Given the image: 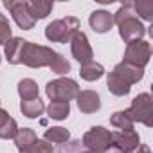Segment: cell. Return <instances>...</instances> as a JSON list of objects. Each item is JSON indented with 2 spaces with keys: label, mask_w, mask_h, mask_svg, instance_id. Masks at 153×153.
<instances>
[{
  "label": "cell",
  "mask_w": 153,
  "mask_h": 153,
  "mask_svg": "<svg viewBox=\"0 0 153 153\" xmlns=\"http://www.w3.org/2000/svg\"><path fill=\"white\" fill-rule=\"evenodd\" d=\"M114 24L119 27V36L126 43L142 40L144 34H146L144 24L139 20V16L133 11V2L121 4V7L117 9V13H114Z\"/></svg>",
  "instance_id": "6da1fadb"
},
{
  "label": "cell",
  "mask_w": 153,
  "mask_h": 153,
  "mask_svg": "<svg viewBox=\"0 0 153 153\" xmlns=\"http://www.w3.org/2000/svg\"><path fill=\"white\" fill-rule=\"evenodd\" d=\"M56 56H58V52L52 51L51 47L38 45V43L25 40L20 63H24L25 67H31V68H43V67H51Z\"/></svg>",
  "instance_id": "7a4b0ae2"
},
{
  "label": "cell",
  "mask_w": 153,
  "mask_h": 153,
  "mask_svg": "<svg viewBox=\"0 0 153 153\" xmlns=\"http://www.w3.org/2000/svg\"><path fill=\"white\" fill-rule=\"evenodd\" d=\"M79 20L76 16H65L59 20H52L45 27V38L52 43H68L72 36L79 31Z\"/></svg>",
  "instance_id": "3957f363"
},
{
  "label": "cell",
  "mask_w": 153,
  "mask_h": 153,
  "mask_svg": "<svg viewBox=\"0 0 153 153\" xmlns=\"http://www.w3.org/2000/svg\"><path fill=\"white\" fill-rule=\"evenodd\" d=\"M45 94L51 101H72L79 94V85L70 78H58L45 85Z\"/></svg>",
  "instance_id": "277c9868"
},
{
  "label": "cell",
  "mask_w": 153,
  "mask_h": 153,
  "mask_svg": "<svg viewBox=\"0 0 153 153\" xmlns=\"http://www.w3.org/2000/svg\"><path fill=\"white\" fill-rule=\"evenodd\" d=\"M81 146L92 153H106L112 148V131L105 126H92L88 131H85Z\"/></svg>",
  "instance_id": "5b68a950"
},
{
  "label": "cell",
  "mask_w": 153,
  "mask_h": 153,
  "mask_svg": "<svg viewBox=\"0 0 153 153\" xmlns=\"http://www.w3.org/2000/svg\"><path fill=\"white\" fill-rule=\"evenodd\" d=\"M126 112L133 119V123H142L148 128L153 126V99L148 92L135 96Z\"/></svg>",
  "instance_id": "8992f818"
},
{
  "label": "cell",
  "mask_w": 153,
  "mask_h": 153,
  "mask_svg": "<svg viewBox=\"0 0 153 153\" xmlns=\"http://www.w3.org/2000/svg\"><path fill=\"white\" fill-rule=\"evenodd\" d=\"M149 58H151V45L146 40H137V42H130L126 45L123 61L130 63L133 67L144 68L149 63Z\"/></svg>",
  "instance_id": "52a82bcc"
},
{
  "label": "cell",
  "mask_w": 153,
  "mask_h": 153,
  "mask_svg": "<svg viewBox=\"0 0 153 153\" xmlns=\"http://www.w3.org/2000/svg\"><path fill=\"white\" fill-rule=\"evenodd\" d=\"M4 6L9 11V15L13 16L15 24L22 29V31H31L34 27V18L31 16L29 6L25 0H4Z\"/></svg>",
  "instance_id": "ba28073f"
},
{
  "label": "cell",
  "mask_w": 153,
  "mask_h": 153,
  "mask_svg": "<svg viewBox=\"0 0 153 153\" xmlns=\"http://www.w3.org/2000/svg\"><path fill=\"white\" fill-rule=\"evenodd\" d=\"M68 43H70V52H72L76 61H79L81 65L94 61V51H92L90 42L83 31H78Z\"/></svg>",
  "instance_id": "9c48e42d"
},
{
  "label": "cell",
  "mask_w": 153,
  "mask_h": 153,
  "mask_svg": "<svg viewBox=\"0 0 153 153\" xmlns=\"http://www.w3.org/2000/svg\"><path fill=\"white\" fill-rule=\"evenodd\" d=\"M140 144V137L135 130L112 131V146L123 153H133Z\"/></svg>",
  "instance_id": "30bf717a"
},
{
  "label": "cell",
  "mask_w": 153,
  "mask_h": 153,
  "mask_svg": "<svg viewBox=\"0 0 153 153\" xmlns=\"http://www.w3.org/2000/svg\"><path fill=\"white\" fill-rule=\"evenodd\" d=\"M76 103L83 114H96L101 110V97L96 90H79V94L76 96Z\"/></svg>",
  "instance_id": "8fae6325"
},
{
  "label": "cell",
  "mask_w": 153,
  "mask_h": 153,
  "mask_svg": "<svg viewBox=\"0 0 153 153\" xmlns=\"http://www.w3.org/2000/svg\"><path fill=\"white\" fill-rule=\"evenodd\" d=\"M117 78H121L126 85H135V83H139L142 78H144V68H139V67H133V65H130V63H124V61H121V63H117L115 67H114V70H112Z\"/></svg>",
  "instance_id": "7c38bea8"
},
{
  "label": "cell",
  "mask_w": 153,
  "mask_h": 153,
  "mask_svg": "<svg viewBox=\"0 0 153 153\" xmlns=\"http://www.w3.org/2000/svg\"><path fill=\"white\" fill-rule=\"evenodd\" d=\"M88 24L96 33L105 34L114 27V15L110 11H106V9H96L88 16Z\"/></svg>",
  "instance_id": "4fadbf2b"
},
{
  "label": "cell",
  "mask_w": 153,
  "mask_h": 153,
  "mask_svg": "<svg viewBox=\"0 0 153 153\" xmlns=\"http://www.w3.org/2000/svg\"><path fill=\"white\" fill-rule=\"evenodd\" d=\"M24 38H18V36H13L6 45H4V54H6V59L11 63V65H20V58H22V49H24Z\"/></svg>",
  "instance_id": "5bb4252c"
},
{
  "label": "cell",
  "mask_w": 153,
  "mask_h": 153,
  "mask_svg": "<svg viewBox=\"0 0 153 153\" xmlns=\"http://www.w3.org/2000/svg\"><path fill=\"white\" fill-rule=\"evenodd\" d=\"M27 6H29L31 16L34 18V22H38V20H43L51 15L54 2H51V0H31V2H27Z\"/></svg>",
  "instance_id": "9a60e30c"
},
{
  "label": "cell",
  "mask_w": 153,
  "mask_h": 153,
  "mask_svg": "<svg viewBox=\"0 0 153 153\" xmlns=\"http://www.w3.org/2000/svg\"><path fill=\"white\" fill-rule=\"evenodd\" d=\"M20 112L27 119H38L45 112V105H43V101L40 97L29 99V101H20Z\"/></svg>",
  "instance_id": "2e32d148"
},
{
  "label": "cell",
  "mask_w": 153,
  "mask_h": 153,
  "mask_svg": "<svg viewBox=\"0 0 153 153\" xmlns=\"http://www.w3.org/2000/svg\"><path fill=\"white\" fill-rule=\"evenodd\" d=\"M79 76H81V79H85V81H97V79H101L105 76V67L101 63H96V61L85 63L79 68Z\"/></svg>",
  "instance_id": "e0dca14e"
},
{
  "label": "cell",
  "mask_w": 153,
  "mask_h": 153,
  "mask_svg": "<svg viewBox=\"0 0 153 153\" xmlns=\"http://www.w3.org/2000/svg\"><path fill=\"white\" fill-rule=\"evenodd\" d=\"M18 96L22 101H29V99H36L40 97V90H38V83L31 78L20 79L18 81Z\"/></svg>",
  "instance_id": "ac0fdd59"
},
{
  "label": "cell",
  "mask_w": 153,
  "mask_h": 153,
  "mask_svg": "<svg viewBox=\"0 0 153 153\" xmlns=\"http://www.w3.org/2000/svg\"><path fill=\"white\" fill-rule=\"evenodd\" d=\"M43 140L51 142L52 146H54V144H59V146H61V144H65V142L70 140V133H68V130L63 128V126H52V128H47V130H45Z\"/></svg>",
  "instance_id": "d6986e66"
},
{
  "label": "cell",
  "mask_w": 153,
  "mask_h": 153,
  "mask_svg": "<svg viewBox=\"0 0 153 153\" xmlns=\"http://www.w3.org/2000/svg\"><path fill=\"white\" fill-rule=\"evenodd\" d=\"M106 87H108V90H110L114 96H117V97L128 96V94H130V90H131V87H130V85H126L121 78H117V76H115L114 72H108V78H106Z\"/></svg>",
  "instance_id": "ffe728a7"
},
{
  "label": "cell",
  "mask_w": 153,
  "mask_h": 153,
  "mask_svg": "<svg viewBox=\"0 0 153 153\" xmlns=\"http://www.w3.org/2000/svg\"><path fill=\"white\" fill-rule=\"evenodd\" d=\"M45 110H47V115L54 121H63L70 115V105L65 101H51V105Z\"/></svg>",
  "instance_id": "44dd1931"
},
{
  "label": "cell",
  "mask_w": 153,
  "mask_h": 153,
  "mask_svg": "<svg viewBox=\"0 0 153 153\" xmlns=\"http://www.w3.org/2000/svg\"><path fill=\"white\" fill-rule=\"evenodd\" d=\"M36 139H38V135H36V131L33 128H18V133H16V137L13 140H15L18 151H22V149L29 148Z\"/></svg>",
  "instance_id": "7402d4cb"
},
{
  "label": "cell",
  "mask_w": 153,
  "mask_h": 153,
  "mask_svg": "<svg viewBox=\"0 0 153 153\" xmlns=\"http://www.w3.org/2000/svg\"><path fill=\"white\" fill-rule=\"evenodd\" d=\"M110 124L115 126L117 130H133V119L128 115L126 110H119V112H114L112 117H110Z\"/></svg>",
  "instance_id": "603a6c76"
},
{
  "label": "cell",
  "mask_w": 153,
  "mask_h": 153,
  "mask_svg": "<svg viewBox=\"0 0 153 153\" xmlns=\"http://www.w3.org/2000/svg\"><path fill=\"white\" fill-rule=\"evenodd\" d=\"M133 11L139 16V20L153 22V2L151 0H135L133 2Z\"/></svg>",
  "instance_id": "cb8c5ba5"
},
{
  "label": "cell",
  "mask_w": 153,
  "mask_h": 153,
  "mask_svg": "<svg viewBox=\"0 0 153 153\" xmlns=\"http://www.w3.org/2000/svg\"><path fill=\"white\" fill-rule=\"evenodd\" d=\"M20 153H54V146L43 139H36L29 148L22 149Z\"/></svg>",
  "instance_id": "d4e9b609"
},
{
  "label": "cell",
  "mask_w": 153,
  "mask_h": 153,
  "mask_svg": "<svg viewBox=\"0 0 153 153\" xmlns=\"http://www.w3.org/2000/svg\"><path fill=\"white\" fill-rule=\"evenodd\" d=\"M16 133H18V124H16V121L13 117H9L2 126H0V139H6V140L15 139Z\"/></svg>",
  "instance_id": "484cf974"
},
{
  "label": "cell",
  "mask_w": 153,
  "mask_h": 153,
  "mask_svg": "<svg viewBox=\"0 0 153 153\" xmlns=\"http://www.w3.org/2000/svg\"><path fill=\"white\" fill-rule=\"evenodd\" d=\"M11 38H13L11 24H9V20L6 18V15L0 13V45H6Z\"/></svg>",
  "instance_id": "4316f807"
},
{
  "label": "cell",
  "mask_w": 153,
  "mask_h": 153,
  "mask_svg": "<svg viewBox=\"0 0 153 153\" xmlns=\"http://www.w3.org/2000/svg\"><path fill=\"white\" fill-rule=\"evenodd\" d=\"M54 74H59V76H63V74H68L70 72V63L58 52V56L54 58V61H52V65L49 67Z\"/></svg>",
  "instance_id": "83f0119b"
},
{
  "label": "cell",
  "mask_w": 153,
  "mask_h": 153,
  "mask_svg": "<svg viewBox=\"0 0 153 153\" xmlns=\"http://www.w3.org/2000/svg\"><path fill=\"white\" fill-rule=\"evenodd\" d=\"M58 153H92V151L85 149L81 146V140H68V142L61 144V149Z\"/></svg>",
  "instance_id": "f1b7e54d"
},
{
  "label": "cell",
  "mask_w": 153,
  "mask_h": 153,
  "mask_svg": "<svg viewBox=\"0 0 153 153\" xmlns=\"http://www.w3.org/2000/svg\"><path fill=\"white\" fill-rule=\"evenodd\" d=\"M133 153H151V149H149L146 144H139V148H137Z\"/></svg>",
  "instance_id": "f546056e"
},
{
  "label": "cell",
  "mask_w": 153,
  "mask_h": 153,
  "mask_svg": "<svg viewBox=\"0 0 153 153\" xmlns=\"http://www.w3.org/2000/svg\"><path fill=\"white\" fill-rule=\"evenodd\" d=\"M0 108H2V101H0Z\"/></svg>",
  "instance_id": "4dcf8cb0"
},
{
  "label": "cell",
  "mask_w": 153,
  "mask_h": 153,
  "mask_svg": "<svg viewBox=\"0 0 153 153\" xmlns=\"http://www.w3.org/2000/svg\"><path fill=\"white\" fill-rule=\"evenodd\" d=\"M0 61H2V56H0Z\"/></svg>",
  "instance_id": "1f68e13d"
}]
</instances>
